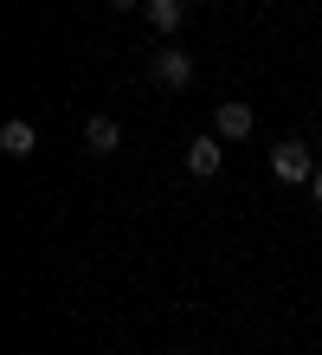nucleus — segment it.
Listing matches in <instances>:
<instances>
[{
  "label": "nucleus",
  "mask_w": 322,
  "mask_h": 355,
  "mask_svg": "<svg viewBox=\"0 0 322 355\" xmlns=\"http://www.w3.org/2000/svg\"><path fill=\"white\" fill-rule=\"evenodd\" d=\"M316 162H322V155H310L296 136H284V142L271 149V175L284 181V187H310V181H316Z\"/></svg>",
  "instance_id": "obj_1"
},
{
  "label": "nucleus",
  "mask_w": 322,
  "mask_h": 355,
  "mask_svg": "<svg viewBox=\"0 0 322 355\" xmlns=\"http://www.w3.org/2000/svg\"><path fill=\"white\" fill-rule=\"evenodd\" d=\"M155 85H161V91H193V52L161 46V52H155Z\"/></svg>",
  "instance_id": "obj_2"
},
{
  "label": "nucleus",
  "mask_w": 322,
  "mask_h": 355,
  "mask_svg": "<svg viewBox=\"0 0 322 355\" xmlns=\"http://www.w3.org/2000/svg\"><path fill=\"white\" fill-rule=\"evenodd\" d=\"M220 168H226V136H193L187 142V175L193 181H213Z\"/></svg>",
  "instance_id": "obj_3"
},
{
  "label": "nucleus",
  "mask_w": 322,
  "mask_h": 355,
  "mask_svg": "<svg viewBox=\"0 0 322 355\" xmlns=\"http://www.w3.org/2000/svg\"><path fill=\"white\" fill-rule=\"evenodd\" d=\"M251 103H239V97H232V103H220V110H213V136H226V142H245L251 136Z\"/></svg>",
  "instance_id": "obj_4"
},
{
  "label": "nucleus",
  "mask_w": 322,
  "mask_h": 355,
  "mask_svg": "<svg viewBox=\"0 0 322 355\" xmlns=\"http://www.w3.org/2000/svg\"><path fill=\"white\" fill-rule=\"evenodd\" d=\"M142 19H148L161 39H175V33L187 26V0H142Z\"/></svg>",
  "instance_id": "obj_5"
},
{
  "label": "nucleus",
  "mask_w": 322,
  "mask_h": 355,
  "mask_svg": "<svg viewBox=\"0 0 322 355\" xmlns=\"http://www.w3.org/2000/svg\"><path fill=\"white\" fill-rule=\"evenodd\" d=\"M84 149H91V155H116V149H123V123L97 110L91 123H84Z\"/></svg>",
  "instance_id": "obj_6"
},
{
  "label": "nucleus",
  "mask_w": 322,
  "mask_h": 355,
  "mask_svg": "<svg viewBox=\"0 0 322 355\" xmlns=\"http://www.w3.org/2000/svg\"><path fill=\"white\" fill-rule=\"evenodd\" d=\"M33 149H39V130H33L26 116H13V123H0V155H13V162H26Z\"/></svg>",
  "instance_id": "obj_7"
},
{
  "label": "nucleus",
  "mask_w": 322,
  "mask_h": 355,
  "mask_svg": "<svg viewBox=\"0 0 322 355\" xmlns=\"http://www.w3.org/2000/svg\"><path fill=\"white\" fill-rule=\"evenodd\" d=\"M310 200L322 207V162H316V181H310Z\"/></svg>",
  "instance_id": "obj_8"
},
{
  "label": "nucleus",
  "mask_w": 322,
  "mask_h": 355,
  "mask_svg": "<svg viewBox=\"0 0 322 355\" xmlns=\"http://www.w3.org/2000/svg\"><path fill=\"white\" fill-rule=\"evenodd\" d=\"M103 7H116V13H129V7H142V0H103Z\"/></svg>",
  "instance_id": "obj_9"
},
{
  "label": "nucleus",
  "mask_w": 322,
  "mask_h": 355,
  "mask_svg": "<svg viewBox=\"0 0 322 355\" xmlns=\"http://www.w3.org/2000/svg\"><path fill=\"white\" fill-rule=\"evenodd\" d=\"M168 355H181V349H168Z\"/></svg>",
  "instance_id": "obj_10"
}]
</instances>
